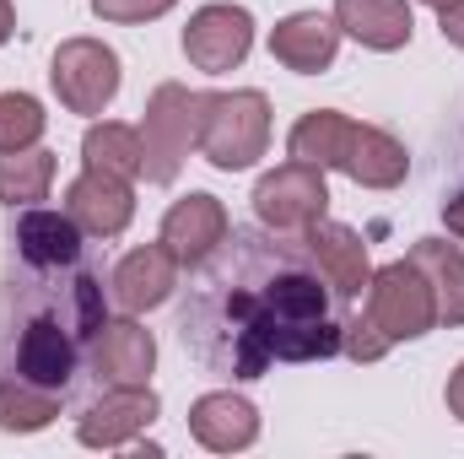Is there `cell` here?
Masks as SVG:
<instances>
[{
	"mask_svg": "<svg viewBox=\"0 0 464 459\" xmlns=\"http://www.w3.org/2000/svg\"><path fill=\"white\" fill-rule=\"evenodd\" d=\"M427 5H432V11H443V5H454V0H427Z\"/></svg>",
	"mask_w": 464,
	"mask_h": 459,
	"instance_id": "obj_32",
	"label": "cell"
},
{
	"mask_svg": "<svg viewBox=\"0 0 464 459\" xmlns=\"http://www.w3.org/2000/svg\"><path fill=\"white\" fill-rule=\"evenodd\" d=\"M411 265L427 276L432 287V303H438V319L443 325H464V254L443 238H421L411 249Z\"/></svg>",
	"mask_w": 464,
	"mask_h": 459,
	"instance_id": "obj_20",
	"label": "cell"
},
{
	"mask_svg": "<svg viewBox=\"0 0 464 459\" xmlns=\"http://www.w3.org/2000/svg\"><path fill=\"white\" fill-rule=\"evenodd\" d=\"M65 211H71V222H76V228L92 232V238H119V232L130 228V217H135L130 179L103 173V168H87V173L71 184Z\"/></svg>",
	"mask_w": 464,
	"mask_h": 459,
	"instance_id": "obj_10",
	"label": "cell"
},
{
	"mask_svg": "<svg viewBox=\"0 0 464 459\" xmlns=\"http://www.w3.org/2000/svg\"><path fill=\"white\" fill-rule=\"evenodd\" d=\"M346 135H351L346 114H335V109H314V114L297 119V130H292V157H297V162H314V168H341V157H346Z\"/></svg>",
	"mask_w": 464,
	"mask_h": 459,
	"instance_id": "obj_21",
	"label": "cell"
},
{
	"mask_svg": "<svg viewBox=\"0 0 464 459\" xmlns=\"http://www.w3.org/2000/svg\"><path fill=\"white\" fill-rule=\"evenodd\" d=\"M76 373V330H65V319L54 314H33L16 336V362H11V378H27L38 389H65Z\"/></svg>",
	"mask_w": 464,
	"mask_h": 459,
	"instance_id": "obj_8",
	"label": "cell"
},
{
	"mask_svg": "<svg viewBox=\"0 0 464 459\" xmlns=\"http://www.w3.org/2000/svg\"><path fill=\"white\" fill-rule=\"evenodd\" d=\"M200 103L206 93H189L179 82H162L146 103V124H140V146H146V162L140 173L151 184H173L189 146H200Z\"/></svg>",
	"mask_w": 464,
	"mask_h": 459,
	"instance_id": "obj_3",
	"label": "cell"
},
{
	"mask_svg": "<svg viewBox=\"0 0 464 459\" xmlns=\"http://www.w3.org/2000/svg\"><path fill=\"white\" fill-rule=\"evenodd\" d=\"M16 254L38 270H60V265H76L82 254V228L71 222V211H38L27 206L22 222H16Z\"/></svg>",
	"mask_w": 464,
	"mask_h": 459,
	"instance_id": "obj_16",
	"label": "cell"
},
{
	"mask_svg": "<svg viewBox=\"0 0 464 459\" xmlns=\"http://www.w3.org/2000/svg\"><path fill=\"white\" fill-rule=\"evenodd\" d=\"M367 319H372V330L389 346L427 336L438 325V303H432L427 276L411 259H394L378 276H367Z\"/></svg>",
	"mask_w": 464,
	"mask_h": 459,
	"instance_id": "obj_4",
	"label": "cell"
},
{
	"mask_svg": "<svg viewBox=\"0 0 464 459\" xmlns=\"http://www.w3.org/2000/svg\"><path fill=\"white\" fill-rule=\"evenodd\" d=\"M49 82L71 114H103L119 93V54L98 38H71L54 49Z\"/></svg>",
	"mask_w": 464,
	"mask_h": 459,
	"instance_id": "obj_5",
	"label": "cell"
},
{
	"mask_svg": "<svg viewBox=\"0 0 464 459\" xmlns=\"http://www.w3.org/2000/svg\"><path fill=\"white\" fill-rule=\"evenodd\" d=\"M162 243L179 265H200L217 243H227V206L217 195H189L162 217Z\"/></svg>",
	"mask_w": 464,
	"mask_h": 459,
	"instance_id": "obj_11",
	"label": "cell"
},
{
	"mask_svg": "<svg viewBox=\"0 0 464 459\" xmlns=\"http://www.w3.org/2000/svg\"><path fill=\"white\" fill-rule=\"evenodd\" d=\"M449 411H454V416L464 422V362H459V373L449 378Z\"/></svg>",
	"mask_w": 464,
	"mask_h": 459,
	"instance_id": "obj_29",
	"label": "cell"
},
{
	"mask_svg": "<svg viewBox=\"0 0 464 459\" xmlns=\"http://www.w3.org/2000/svg\"><path fill=\"white\" fill-rule=\"evenodd\" d=\"M341 346H346V351L356 356V362H378V356L389 351V341H383V336L372 330V319H351V325H346V336H341Z\"/></svg>",
	"mask_w": 464,
	"mask_h": 459,
	"instance_id": "obj_27",
	"label": "cell"
},
{
	"mask_svg": "<svg viewBox=\"0 0 464 459\" xmlns=\"http://www.w3.org/2000/svg\"><path fill=\"white\" fill-rule=\"evenodd\" d=\"M54 184V151L27 146V151H5L0 157V200L5 206H38Z\"/></svg>",
	"mask_w": 464,
	"mask_h": 459,
	"instance_id": "obj_22",
	"label": "cell"
},
{
	"mask_svg": "<svg viewBox=\"0 0 464 459\" xmlns=\"http://www.w3.org/2000/svg\"><path fill=\"white\" fill-rule=\"evenodd\" d=\"M270 146V103L265 93H206L200 103V151L211 168L237 173L259 162Z\"/></svg>",
	"mask_w": 464,
	"mask_h": 459,
	"instance_id": "obj_2",
	"label": "cell"
},
{
	"mask_svg": "<svg viewBox=\"0 0 464 459\" xmlns=\"http://www.w3.org/2000/svg\"><path fill=\"white\" fill-rule=\"evenodd\" d=\"M44 135V103L27 93H5L0 98V157L5 151H27Z\"/></svg>",
	"mask_w": 464,
	"mask_h": 459,
	"instance_id": "obj_25",
	"label": "cell"
},
{
	"mask_svg": "<svg viewBox=\"0 0 464 459\" xmlns=\"http://www.w3.org/2000/svg\"><path fill=\"white\" fill-rule=\"evenodd\" d=\"M60 416V395L54 389H38L27 378H5L0 384V427L5 433H38Z\"/></svg>",
	"mask_w": 464,
	"mask_h": 459,
	"instance_id": "obj_24",
	"label": "cell"
},
{
	"mask_svg": "<svg viewBox=\"0 0 464 459\" xmlns=\"http://www.w3.org/2000/svg\"><path fill=\"white\" fill-rule=\"evenodd\" d=\"M438 22H443V38H449V44H459V49H464V0H454V5H443V11H438Z\"/></svg>",
	"mask_w": 464,
	"mask_h": 459,
	"instance_id": "obj_28",
	"label": "cell"
},
{
	"mask_svg": "<svg viewBox=\"0 0 464 459\" xmlns=\"http://www.w3.org/2000/svg\"><path fill=\"white\" fill-rule=\"evenodd\" d=\"M248 49H254V16L243 5H206L184 27V54H189L195 71L222 76L232 65H243Z\"/></svg>",
	"mask_w": 464,
	"mask_h": 459,
	"instance_id": "obj_7",
	"label": "cell"
},
{
	"mask_svg": "<svg viewBox=\"0 0 464 459\" xmlns=\"http://www.w3.org/2000/svg\"><path fill=\"white\" fill-rule=\"evenodd\" d=\"M92 11L103 22H151V16L173 11V0H92Z\"/></svg>",
	"mask_w": 464,
	"mask_h": 459,
	"instance_id": "obj_26",
	"label": "cell"
},
{
	"mask_svg": "<svg viewBox=\"0 0 464 459\" xmlns=\"http://www.w3.org/2000/svg\"><path fill=\"white\" fill-rule=\"evenodd\" d=\"M189 433H195L206 449L232 454V449H248V444L259 438V416H254V405H248L243 395L217 389V395H200V400H195V411H189Z\"/></svg>",
	"mask_w": 464,
	"mask_h": 459,
	"instance_id": "obj_15",
	"label": "cell"
},
{
	"mask_svg": "<svg viewBox=\"0 0 464 459\" xmlns=\"http://www.w3.org/2000/svg\"><path fill=\"white\" fill-rule=\"evenodd\" d=\"M222 351L211 356L232 378H259L270 362H314L341 351L330 325V298L308 270H276L259 292H227Z\"/></svg>",
	"mask_w": 464,
	"mask_h": 459,
	"instance_id": "obj_1",
	"label": "cell"
},
{
	"mask_svg": "<svg viewBox=\"0 0 464 459\" xmlns=\"http://www.w3.org/2000/svg\"><path fill=\"white\" fill-rule=\"evenodd\" d=\"M151 422H157V395L146 384H124V389H109L98 405H87V416L76 422V438L87 449H119Z\"/></svg>",
	"mask_w": 464,
	"mask_h": 459,
	"instance_id": "obj_9",
	"label": "cell"
},
{
	"mask_svg": "<svg viewBox=\"0 0 464 459\" xmlns=\"http://www.w3.org/2000/svg\"><path fill=\"white\" fill-rule=\"evenodd\" d=\"M173 287H179V259L168 254V243H146V249L124 254L114 270V303L124 314H146V308L168 303Z\"/></svg>",
	"mask_w": 464,
	"mask_h": 459,
	"instance_id": "obj_12",
	"label": "cell"
},
{
	"mask_svg": "<svg viewBox=\"0 0 464 459\" xmlns=\"http://www.w3.org/2000/svg\"><path fill=\"white\" fill-rule=\"evenodd\" d=\"M324 206H330L324 168L297 162V157H292L286 168L265 173L259 190H254V211H259V222L276 228V232H308L319 217H324Z\"/></svg>",
	"mask_w": 464,
	"mask_h": 459,
	"instance_id": "obj_6",
	"label": "cell"
},
{
	"mask_svg": "<svg viewBox=\"0 0 464 459\" xmlns=\"http://www.w3.org/2000/svg\"><path fill=\"white\" fill-rule=\"evenodd\" d=\"M405 168H411V157H405V146H400L394 135H383V130H372V124H351L341 173H351V179L367 184V190H394V184L405 179Z\"/></svg>",
	"mask_w": 464,
	"mask_h": 459,
	"instance_id": "obj_18",
	"label": "cell"
},
{
	"mask_svg": "<svg viewBox=\"0 0 464 459\" xmlns=\"http://www.w3.org/2000/svg\"><path fill=\"white\" fill-rule=\"evenodd\" d=\"M11 27H16V11H11V0H0V44L11 38Z\"/></svg>",
	"mask_w": 464,
	"mask_h": 459,
	"instance_id": "obj_31",
	"label": "cell"
},
{
	"mask_svg": "<svg viewBox=\"0 0 464 459\" xmlns=\"http://www.w3.org/2000/svg\"><path fill=\"white\" fill-rule=\"evenodd\" d=\"M308 254L319 259V270H324V281L341 292V298H356L362 287H367V243L356 238L351 228H341V222H314L308 228Z\"/></svg>",
	"mask_w": 464,
	"mask_h": 459,
	"instance_id": "obj_17",
	"label": "cell"
},
{
	"mask_svg": "<svg viewBox=\"0 0 464 459\" xmlns=\"http://www.w3.org/2000/svg\"><path fill=\"white\" fill-rule=\"evenodd\" d=\"M335 22L367 49H405L416 27L405 0H335Z\"/></svg>",
	"mask_w": 464,
	"mask_h": 459,
	"instance_id": "obj_19",
	"label": "cell"
},
{
	"mask_svg": "<svg viewBox=\"0 0 464 459\" xmlns=\"http://www.w3.org/2000/svg\"><path fill=\"white\" fill-rule=\"evenodd\" d=\"M335 49H341V22H330V16H319V11H297V16H286V22L270 33V54H276L286 71H303V76L335 65Z\"/></svg>",
	"mask_w": 464,
	"mask_h": 459,
	"instance_id": "obj_14",
	"label": "cell"
},
{
	"mask_svg": "<svg viewBox=\"0 0 464 459\" xmlns=\"http://www.w3.org/2000/svg\"><path fill=\"white\" fill-rule=\"evenodd\" d=\"M82 157H87V168L135 179L140 162H146V146H140V130H130V124H92L87 141H82Z\"/></svg>",
	"mask_w": 464,
	"mask_h": 459,
	"instance_id": "obj_23",
	"label": "cell"
},
{
	"mask_svg": "<svg viewBox=\"0 0 464 459\" xmlns=\"http://www.w3.org/2000/svg\"><path fill=\"white\" fill-rule=\"evenodd\" d=\"M151 362H157V341L151 330H140L135 319H119V325H98V341H92V367L103 384H146L151 378Z\"/></svg>",
	"mask_w": 464,
	"mask_h": 459,
	"instance_id": "obj_13",
	"label": "cell"
},
{
	"mask_svg": "<svg viewBox=\"0 0 464 459\" xmlns=\"http://www.w3.org/2000/svg\"><path fill=\"white\" fill-rule=\"evenodd\" d=\"M443 217H449V232H459V238H464V195H459V200H449V211H443Z\"/></svg>",
	"mask_w": 464,
	"mask_h": 459,
	"instance_id": "obj_30",
	"label": "cell"
}]
</instances>
